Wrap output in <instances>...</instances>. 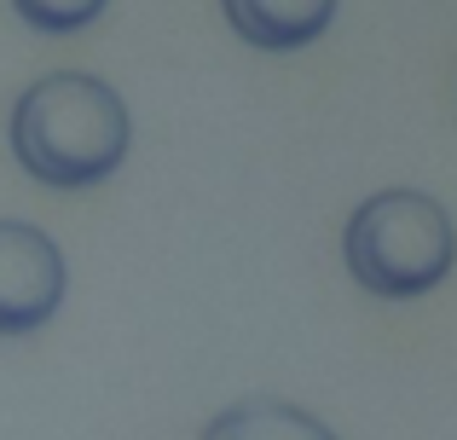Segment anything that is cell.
Here are the masks:
<instances>
[{
	"label": "cell",
	"instance_id": "obj_1",
	"mask_svg": "<svg viewBox=\"0 0 457 440\" xmlns=\"http://www.w3.org/2000/svg\"><path fill=\"white\" fill-rule=\"evenodd\" d=\"M134 122L111 81L58 70L41 76L12 111V151L46 186H99L122 169Z\"/></svg>",
	"mask_w": 457,
	"mask_h": 440
},
{
	"label": "cell",
	"instance_id": "obj_2",
	"mask_svg": "<svg viewBox=\"0 0 457 440\" xmlns=\"http://www.w3.org/2000/svg\"><path fill=\"white\" fill-rule=\"evenodd\" d=\"M342 255L365 295L411 302L452 272L457 232L446 203H435L428 192H377L353 209L342 232Z\"/></svg>",
	"mask_w": 457,
	"mask_h": 440
},
{
	"label": "cell",
	"instance_id": "obj_3",
	"mask_svg": "<svg viewBox=\"0 0 457 440\" xmlns=\"http://www.w3.org/2000/svg\"><path fill=\"white\" fill-rule=\"evenodd\" d=\"M64 255L29 220H0V336H29L64 302Z\"/></svg>",
	"mask_w": 457,
	"mask_h": 440
},
{
	"label": "cell",
	"instance_id": "obj_4",
	"mask_svg": "<svg viewBox=\"0 0 457 440\" xmlns=\"http://www.w3.org/2000/svg\"><path fill=\"white\" fill-rule=\"evenodd\" d=\"M220 6L226 23L267 53H295V46L319 41L336 18V0H220Z\"/></svg>",
	"mask_w": 457,
	"mask_h": 440
},
{
	"label": "cell",
	"instance_id": "obj_5",
	"mask_svg": "<svg viewBox=\"0 0 457 440\" xmlns=\"http://www.w3.org/2000/svg\"><path fill=\"white\" fill-rule=\"evenodd\" d=\"M203 440H336V435L290 400H237L203 429Z\"/></svg>",
	"mask_w": 457,
	"mask_h": 440
},
{
	"label": "cell",
	"instance_id": "obj_6",
	"mask_svg": "<svg viewBox=\"0 0 457 440\" xmlns=\"http://www.w3.org/2000/svg\"><path fill=\"white\" fill-rule=\"evenodd\" d=\"M12 6H18V18L29 23V29H41V35H76L104 12V0H12Z\"/></svg>",
	"mask_w": 457,
	"mask_h": 440
}]
</instances>
